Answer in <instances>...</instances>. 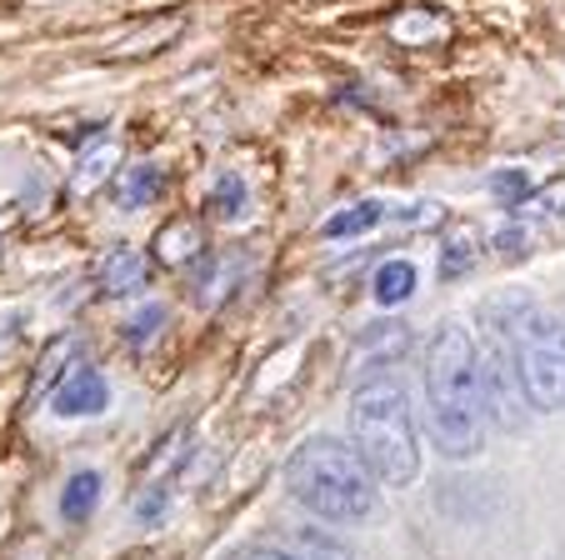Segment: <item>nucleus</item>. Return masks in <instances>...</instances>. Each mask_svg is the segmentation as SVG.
Listing matches in <instances>:
<instances>
[{"mask_svg": "<svg viewBox=\"0 0 565 560\" xmlns=\"http://www.w3.org/2000/svg\"><path fill=\"white\" fill-rule=\"evenodd\" d=\"M426 415L430 441L450 461H470L486 445V401H480L476 336L466 326H446L426 360Z\"/></svg>", "mask_w": 565, "mask_h": 560, "instance_id": "obj_1", "label": "nucleus"}, {"mask_svg": "<svg viewBox=\"0 0 565 560\" xmlns=\"http://www.w3.org/2000/svg\"><path fill=\"white\" fill-rule=\"evenodd\" d=\"M470 265H476V241H470V235H450V241L440 245V275L456 281V275H466Z\"/></svg>", "mask_w": 565, "mask_h": 560, "instance_id": "obj_15", "label": "nucleus"}, {"mask_svg": "<svg viewBox=\"0 0 565 560\" xmlns=\"http://www.w3.org/2000/svg\"><path fill=\"white\" fill-rule=\"evenodd\" d=\"M381 221H385V205L381 201H361V205H351V211H335L331 221L320 225V235H326V241H351V235L375 231Z\"/></svg>", "mask_w": 565, "mask_h": 560, "instance_id": "obj_12", "label": "nucleus"}, {"mask_svg": "<svg viewBox=\"0 0 565 560\" xmlns=\"http://www.w3.org/2000/svg\"><path fill=\"white\" fill-rule=\"evenodd\" d=\"M416 281H420V271L411 261H385L381 271H375V300H381L385 310L391 306H406L411 296H416Z\"/></svg>", "mask_w": 565, "mask_h": 560, "instance_id": "obj_10", "label": "nucleus"}, {"mask_svg": "<svg viewBox=\"0 0 565 560\" xmlns=\"http://www.w3.org/2000/svg\"><path fill=\"white\" fill-rule=\"evenodd\" d=\"M160 510H166V486H160V490H146V496L136 500V520H140V526H156Z\"/></svg>", "mask_w": 565, "mask_h": 560, "instance_id": "obj_20", "label": "nucleus"}, {"mask_svg": "<svg viewBox=\"0 0 565 560\" xmlns=\"http://www.w3.org/2000/svg\"><path fill=\"white\" fill-rule=\"evenodd\" d=\"M211 215L215 221H241L246 215V180L235 176H221L211 186Z\"/></svg>", "mask_w": 565, "mask_h": 560, "instance_id": "obj_14", "label": "nucleus"}, {"mask_svg": "<svg viewBox=\"0 0 565 560\" xmlns=\"http://www.w3.org/2000/svg\"><path fill=\"white\" fill-rule=\"evenodd\" d=\"M100 490H106L100 471H75V476L65 480V490H61V516H65V520H86V516H96Z\"/></svg>", "mask_w": 565, "mask_h": 560, "instance_id": "obj_9", "label": "nucleus"}, {"mask_svg": "<svg viewBox=\"0 0 565 560\" xmlns=\"http://www.w3.org/2000/svg\"><path fill=\"white\" fill-rule=\"evenodd\" d=\"M286 490L320 520H365L375 510V476L345 441H306L286 461Z\"/></svg>", "mask_w": 565, "mask_h": 560, "instance_id": "obj_3", "label": "nucleus"}, {"mask_svg": "<svg viewBox=\"0 0 565 560\" xmlns=\"http://www.w3.org/2000/svg\"><path fill=\"white\" fill-rule=\"evenodd\" d=\"M201 286H195V296L205 300V306H215V300L225 296V290H231V281H225V275H231V255H221V261H201Z\"/></svg>", "mask_w": 565, "mask_h": 560, "instance_id": "obj_16", "label": "nucleus"}, {"mask_svg": "<svg viewBox=\"0 0 565 560\" xmlns=\"http://www.w3.org/2000/svg\"><path fill=\"white\" fill-rule=\"evenodd\" d=\"M106 405H110L106 376H100V370H90V366H81V370H71V376L55 385L51 411L61 415V421H86V415H100Z\"/></svg>", "mask_w": 565, "mask_h": 560, "instance_id": "obj_5", "label": "nucleus"}, {"mask_svg": "<svg viewBox=\"0 0 565 560\" xmlns=\"http://www.w3.org/2000/svg\"><path fill=\"white\" fill-rule=\"evenodd\" d=\"M96 281H100L106 296H136V290L146 286V255L130 251V245H120V251H110L106 261H100Z\"/></svg>", "mask_w": 565, "mask_h": 560, "instance_id": "obj_6", "label": "nucleus"}, {"mask_svg": "<svg viewBox=\"0 0 565 560\" xmlns=\"http://www.w3.org/2000/svg\"><path fill=\"white\" fill-rule=\"evenodd\" d=\"M351 431H355V455L365 461L375 480L406 490L420 476V441L416 421H411V401L401 391V381L375 376L355 391L351 401Z\"/></svg>", "mask_w": 565, "mask_h": 560, "instance_id": "obj_2", "label": "nucleus"}, {"mask_svg": "<svg viewBox=\"0 0 565 560\" xmlns=\"http://www.w3.org/2000/svg\"><path fill=\"white\" fill-rule=\"evenodd\" d=\"M225 560H296V556L280 550V546H246V550H235V556H225Z\"/></svg>", "mask_w": 565, "mask_h": 560, "instance_id": "obj_21", "label": "nucleus"}, {"mask_svg": "<svg viewBox=\"0 0 565 560\" xmlns=\"http://www.w3.org/2000/svg\"><path fill=\"white\" fill-rule=\"evenodd\" d=\"M195 255H201V231H195V221H171L156 235L160 265H185V261H195Z\"/></svg>", "mask_w": 565, "mask_h": 560, "instance_id": "obj_13", "label": "nucleus"}, {"mask_svg": "<svg viewBox=\"0 0 565 560\" xmlns=\"http://www.w3.org/2000/svg\"><path fill=\"white\" fill-rule=\"evenodd\" d=\"M296 546L306 550V560H351V550L345 546H335V540H326L320 530H300L296 536Z\"/></svg>", "mask_w": 565, "mask_h": 560, "instance_id": "obj_18", "label": "nucleus"}, {"mask_svg": "<svg viewBox=\"0 0 565 560\" xmlns=\"http://www.w3.org/2000/svg\"><path fill=\"white\" fill-rule=\"evenodd\" d=\"M160 191H166L160 160H136V166L120 170V211H146Z\"/></svg>", "mask_w": 565, "mask_h": 560, "instance_id": "obj_8", "label": "nucleus"}, {"mask_svg": "<svg viewBox=\"0 0 565 560\" xmlns=\"http://www.w3.org/2000/svg\"><path fill=\"white\" fill-rule=\"evenodd\" d=\"M491 191L501 196V205H525L535 196V186H531V176H525V170H495Z\"/></svg>", "mask_w": 565, "mask_h": 560, "instance_id": "obj_17", "label": "nucleus"}, {"mask_svg": "<svg viewBox=\"0 0 565 560\" xmlns=\"http://www.w3.org/2000/svg\"><path fill=\"white\" fill-rule=\"evenodd\" d=\"M160 326H166V310H160V306H146L140 316L126 320V340H130V346H146V340L156 336Z\"/></svg>", "mask_w": 565, "mask_h": 560, "instance_id": "obj_19", "label": "nucleus"}, {"mask_svg": "<svg viewBox=\"0 0 565 560\" xmlns=\"http://www.w3.org/2000/svg\"><path fill=\"white\" fill-rule=\"evenodd\" d=\"M515 370H521V391L531 411H561L565 405V326L525 300L511 320Z\"/></svg>", "mask_w": 565, "mask_h": 560, "instance_id": "obj_4", "label": "nucleus"}, {"mask_svg": "<svg viewBox=\"0 0 565 560\" xmlns=\"http://www.w3.org/2000/svg\"><path fill=\"white\" fill-rule=\"evenodd\" d=\"M411 346V330L401 320H381V326L361 330L355 340V366H385V360H401Z\"/></svg>", "mask_w": 565, "mask_h": 560, "instance_id": "obj_7", "label": "nucleus"}, {"mask_svg": "<svg viewBox=\"0 0 565 560\" xmlns=\"http://www.w3.org/2000/svg\"><path fill=\"white\" fill-rule=\"evenodd\" d=\"M116 170V140H96V146H86L81 156H75V196H90L100 186V180Z\"/></svg>", "mask_w": 565, "mask_h": 560, "instance_id": "obj_11", "label": "nucleus"}, {"mask_svg": "<svg viewBox=\"0 0 565 560\" xmlns=\"http://www.w3.org/2000/svg\"><path fill=\"white\" fill-rule=\"evenodd\" d=\"M541 211L545 215H561L565 211V180H555L551 191H541Z\"/></svg>", "mask_w": 565, "mask_h": 560, "instance_id": "obj_22", "label": "nucleus"}, {"mask_svg": "<svg viewBox=\"0 0 565 560\" xmlns=\"http://www.w3.org/2000/svg\"><path fill=\"white\" fill-rule=\"evenodd\" d=\"M525 241H531V235H525V231H511V225H505V231L495 235V245H501L505 255H511V251H525Z\"/></svg>", "mask_w": 565, "mask_h": 560, "instance_id": "obj_23", "label": "nucleus"}]
</instances>
